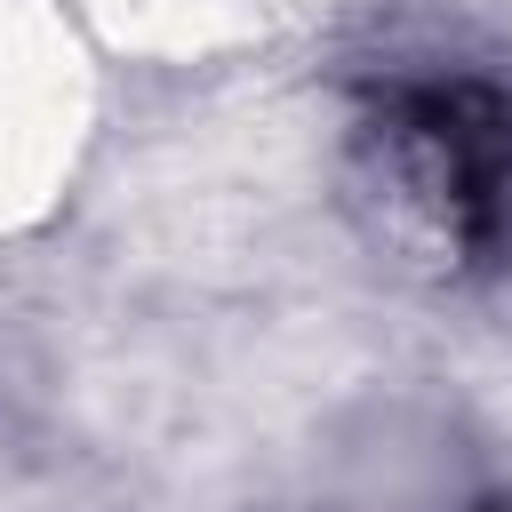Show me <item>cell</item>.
Listing matches in <instances>:
<instances>
[{
  "label": "cell",
  "instance_id": "2",
  "mask_svg": "<svg viewBox=\"0 0 512 512\" xmlns=\"http://www.w3.org/2000/svg\"><path fill=\"white\" fill-rule=\"evenodd\" d=\"M488 512H512V504H488Z\"/></svg>",
  "mask_w": 512,
  "mask_h": 512
},
{
  "label": "cell",
  "instance_id": "1",
  "mask_svg": "<svg viewBox=\"0 0 512 512\" xmlns=\"http://www.w3.org/2000/svg\"><path fill=\"white\" fill-rule=\"evenodd\" d=\"M392 128L416 144L424 192L456 224L464 248H496L512 232V104L480 80L408 88L392 104Z\"/></svg>",
  "mask_w": 512,
  "mask_h": 512
}]
</instances>
